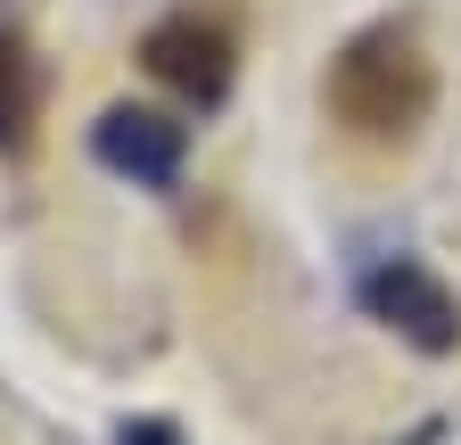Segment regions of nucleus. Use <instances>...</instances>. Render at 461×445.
Masks as SVG:
<instances>
[{
  "label": "nucleus",
  "mask_w": 461,
  "mask_h": 445,
  "mask_svg": "<svg viewBox=\"0 0 461 445\" xmlns=\"http://www.w3.org/2000/svg\"><path fill=\"white\" fill-rule=\"evenodd\" d=\"M321 99H330L338 132L403 149L437 116V59L420 50L412 25H363V33L338 41V59L321 75Z\"/></svg>",
  "instance_id": "obj_1"
},
{
  "label": "nucleus",
  "mask_w": 461,
  "mask_h": 445,
  "mask_svg": "<svg viewBox=\"0 0 461 445\" xmlns=\"http://www.w3.org/2000/svg\"><path fill=\"white\" fill-rule=\"evenodd\" d=\"M115 445H182V437H173V421H124Z\"/></svg>",
  "instance_id": "obj_6"
},
{
  "label": "nucleus",
  "mask_w": 461,
  "mask_h": 445,
  "mask_svg": "<svg viewBox=\"0 0 461 445\" xmlns=\"http://www.w3.org/2000/svg\"><path fill=\"white\" fill-rule=\"evenodd\" d=\"M140 67L182 107H222L230 75H240V25L222 9H173L140 33Z\"/></svg>",
  "instance_id": "obj_2"
},
{
  "label": "nucleus",
  "mask_w": 461,
  "mask_h": 445,
  "mask_svg": "<svg viewBox=\"0 0 461 445\" xmlns=\"http://www.w3.org/2000/svg\"><path fill=\"white\" fill-rule=\"evenodd\" d=\"M41 99H50V75H41V50L0 25V157H25L33 149V124H41Z\"/></svg>",
  "instance_id": "obj_5"
},
{
  "label": "nucleus",
  "mask_w": 461,
  "mask_h": 445,
  "mask_svg": "<svg viewBox=\"0 0 461 445\" xmlns=\"http://www.w3.org/2000/svg\"><path fill=\"white\" fill-rule=\"evenodd\" d=\"M355 305L371 322H387L395 339L420 347V355H453L461 347V297L437 281L420 256H379L363 281H355Z\"/></svg>",
  "instance_id": "obj_3"
},
{
  "label": "nucleus",
  "mask_w": 461,
  "mask_h": 445,
  "mask_svg": "<svg viewBox=\"0 0 461 445\" xmlns=\"http://www.w3.org/2000/svg\"><path fill=\"white\" fill-rule=\"evenodd\" d=\"M91 157L107 165L115 182H132V190H173L182 165H190V124L165 116V107L115 99V107H99V124H91Z\"/></svg>",
  "instance_id": "obj_4"
}]
</instances>
